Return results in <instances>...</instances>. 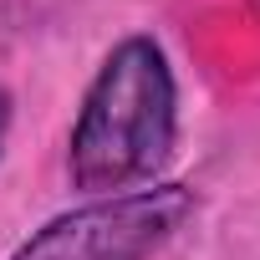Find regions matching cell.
Wrapping results in <instances>:
<instances>
[{
    "label": "cell",
    "mask_w": 260,
    "mask_h": 260,
    "mask_svg": "<svg viewBox=\"0 0 260 260\" xmlns=\"http://www.w3.org/2000/svg\"><path fill=\"white\" fill-rule=\"evenodd\" d=\"M6 122H11V97H6V87H0V138H6Z\"/></svg>",
    "instance_id": "cell-3"
},
{
    "label": "cell",
    "mask_w": 260,
    "mask_h": 260,
    "mask_svg": "<svg viewBox=\"0 0 260 260\" xmlns=\"http://www.w3.org/2000/svg\"><path fill=\"white\" fill-rule=\"evenodd\" d=\"M179 138V87L153 36H127L97 67L82 112L72 122L67 169L87 194H117L148 184Z\"/></svg>",
    "instance_id": "cell-1"
},
{
    "label": "cell",
    "mask_w": 260,
    "mask_h": 260,
    "mask_svg": "<svg viewBox=\"0 0 260 260\" xmlns=\"http://www.w3.org/2000/svg\"><path fill=\"white\" fill-rule=\"evenodd\" d=\"M194 214V194L184 184L107 194L72 214L46 219L26 235L11 260H153Z\"/></svg>",
    "instance_id": "cell-2"
}]
</instances>
